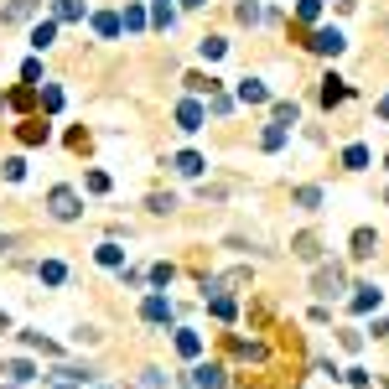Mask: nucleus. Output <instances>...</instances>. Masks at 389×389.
<instances>
[{
    "mask_svg": "<svg viewBox=\"0 0 389 389\" xmlns=\"http://www.w3.org/2000/svg\"><path fill=\"white\" fill-rule=\"evenodd\" d=\"M47 208H52V218L68 223V218H78V192H73V187H52V192H47Z\"/></svg>",
    "mask_w": 389,
    "mask_h": 389,
    "instance_id": "f257e3e1",
    "label": "nucleus"
},
{
    "mask_svg": "<svg viewBox=\"0 0 389 389\" xmlns=\"http://www.w3.org/2000/svg\"><path fill=\"white\" fill-rule=\"evenodd\" d=\"M312 291H317V296H322V301H332V296H343V270H338V265H322V270L312 275Z\"/></svg>",
    "mask_w": 389,
    "mask_h": 389,
    "instance_id": "f03ea898",
    "label": "nucleus"
},
{
    "mask_svg": "<svg viewBox=\"0 0 389 389\" xmlns=\"http://www.w3.org/2000/svg\"><path fill=\"white\" fill-rule=\"evenodd\" d=\"M37 11H42V0H6V11H0V21H6V26H21V21H32Z\"/></svg>",
    "mask_w": 389,
    "mask_h": 389,
    "instance_id": "7ed1b4c3",
    "label": "nucleus"
},
{
    "mask_svg": "<svg viewBox=\"0 0 389 389\" xmlns=\"http://www.w3.org/2000/svg\"><path fill=\"white\" fill-rule=\"evenodd\" d=\"M203 119H208V114H203V104H197V99H182V104H177V125H182V130H203Z\"/></svg>",
    "mask_w": 389,
    "mask_h": 389,
    "instance_id": "20e7f679",
    "label": "nucleus"
},
{
    "mask_svg": "<svg viewBox=\"0 0 389 389\" xmlns=\"http://www.w3.org/2000/svg\"><path fill=\"white\" fill-rule=\"evenodd\" d=\"M306 47H312V52H332V58H338V52H343V32H317V37H306Z\"/></svg>",
    "mask_w": 389,
    "mask_h": 389,
    "instance_id": "39448f33",
    "label": "nucleus"
},
{
    "mask_svg": "<svg viewBox=\"0 0 389 389\" xmlns=\"http://www.w3.org/2000/svg\"><path fill=\"white\" fill-rule=\"evenodd\" d=\"M291 254H296V260H317V254H322V239H317V234H296V239H291Z\"/></svg>",
    "mask_w": 389,
    "mask_h": 389,
    "instance_id": "423d86ee",
    "label": "nucleus"
},
{
    "mask_svg": "<svg viewBox=\"0 0 389 389\" xmlns=\"http://www.w3.org/2000/svg\"><path fill=\"white\" fill-rule=\"evenodd\" d=\"M374 249H379V234L374 229H353V260H369Z\"/></svg>",
    "mask_w": 389,
    "mask_h": 389,
    "instance_id": "0eeeda50",
    "label": "nucleus"
},
{
    "mask_svg": "<svg viewBox=\"0 0 389 389\" xmlns=\"http://www.w3.org/2000/svg\"><path fill=\"white\" fill-rule=\"evenodd\" d=\"M140 317H145V322H171V301H166V296H145Z\"/></svg>",
    "mask_w": 389,
    "mask_h": 389,
    "instance_id": "6e6552de",
    "label": "nucleus"
},
{
    "mask_svg": "<svg viewBox=\"0 0 389 389\" xmlns=\"http://www.w3.org/2000/svg\"><path fill=\"white\" fill-rule=\"evenodd\" d=\"M192 384H197V389H218V384H223V369H218V364H197V369H192Z\"/></svg>",
    "mask_w": 389,
    "mask_h": 389,
    "instance_id": "1a4fd4ad",
    "label": "nucleus"
},
{
    "mask_svg": "<svg viewBox=\"0 0 389 389\" xmlns=\"http://www.w3.org/2000/svg\"><path fill=\"white\" fill-rule=\"evenodd\" d=\"M343 99H348V84H343V78H322V104L332 110V104H343Z\"/></svg>",
    "mask_w": 389,
    "mask_h": 389,
    "instance_id": "9d476101",
    "label": "nucleus"
},
{
    "mask_svg": "<svg viewBox=\"0 0 389 389\" xmlns=\"http://www.w3.org/2000/svg\"><path fill=\"white\" fill-rule=\"evenodd\" d=\"M203 166H208V161L197 156V151H182V156H177V171H182V177H203Z\"/></svg>",
    "mask_w": 389,
    "mask_h": 389,
    "instance_id": "9b49d317",
    "label": "nucleus"
},
{
    "mask_svg": "<svg viewBox=\"0 0 389 389\" xmlns=\"http://www.w3.org/2000/svg\"><path fill=\"white\" fill-rule=\"evenodd\" d=\"M239 99H244V104H265L270 93H265V84H260V78H244V84H239Z\"/></svg>",
    "mask_w": 389,
    "mask_h": 389,
    "instance_id": "f8f14e48",
    "label": "nucleus"
},
{
    "mask_svg": "<svg viewBox=\"0 0 389 389\" xmlns=\"http://www.w3.org/2000/svg\"><path fill=\"white\" fill-rule=\"evenodd\" d=\"M229 353H239V358H254V364H260V358H265V343H244V338H229Z\"/></svg>",
    "mask_w": 389,
    "mask_h": 389,
    "instance_id": "ddd939ff",
    "label": "nucleus"
},
{
    "mask_svg": "<svg viewBox=\"0 0 389 389\" xmlns=\"http://www.w3.org/2000/svg\"><path fill=\"white\" fill-rule=\"evenodd\" d=\"M16 136H21L26 145H42V140H47V125H42V119H26V125L16 130Z\"/></svg>",
    "mask_w": 389,
    "mask_h": 389,
    "instance_id": "4468645a",
    "label": "nucleus"
},
{
    "mask_svg": "<svg viewBox=\"0 0 389 389\" xmlns=\"http://www.w3.org/2000/svg\"><path fill=\"white\" fill-rule=\"evenodd\" d=\"M343 166H348V171H364V166H369V145H348V151H343Z\"/></svg>",
    "mask_w": 389,
    "mask_h": 389,
    "instance_id": "2eb2a0df",
    "label": "nucleus"
},
{
    "mask_svg": "<svg viewBox=\"0 0 389 389\" xmlns=\"http://www.w3.org/2000/svg\"><path fill=\"white\" fill-rule=\"evenodd\" d=\"M37 99H42V88H37V84H26V88H16V93H11L6 104H16V110H32Z\"/></svg>",
    "mask_w": 389,
    "mask_h": 389,
    "instance_id": "dca6fc26",
    "label": "nucleus"
},
{
    "mask_svg": "<svg viewBox=\"0 0 389 389\" xmlns=\"http://www.w3.org/2000/svg\"><path fill=\"white\" fill-rule=\"evenodd\" d=\"M52 42H58V26H52V21H42V26L32 32V47H37V52H47Z\"/></svg>",
    "mask_w": 389,
    "mask_h": 389,
    "instance_id": "f3484780",
    "label": "nucleus"
},
{
    "mask_svg": "<svg viewBox=\"0 0 389 389\" xmlns=\"http://www.w3.org/2000/svg\"><path fill=\"white\" fill-rule=\"evenodd\" d=\"M379 306V286H358V296H353V312H374Z\"/></svg>",
    "mask_w": 389,
    "mask_h": 389,
    "instance_id": "a211bd4d",
    "label": "nucleus"
},
{
    "mask_svg": "<svg viewBox=\"0 0 389 389\" xmlns=\"http://www.w3.org/2000/svg\"><path fill=\"white\" fill-rule=\"evenodd\" d=\"M197 348H203L197 332H177V353H182V358H197Z\"/></svg>",
    "mask_w": 389,
    "mask_h": 389,
    "instance_id": "6ab92c4d",
    "label": "nucleus"
},
{
    "mask_svg": "<svg viewBox=\"0 0 389 389\" xmlns=\"http://www.w3.org/2000/svg\"><path fill=\"white\" fill-rule=\"evenodd\" d=\"M58 21H84V0H58Z\"/></svg>",
    "mask_w": 389,
    "mask_h": 389,
    "instance_id": "aec40b11",
    "label": "nucleus"
},
{
    "mask_svg": "<svg viewBox=\"0 0 389 389\" xmlns=\"http://www.w3.org/2000/svg\"><path fill=\"white\" fill-rule=\"evenodd\" d=\"M187 88H192V93H213V88H218V78H208V73H187Z\"/></svg>",
    "mask_w": 389,
    "mask_h": 389,
    "instance_id": "412c9836",
    "label": "nucleus"
},
{
    "mask_svg": "<svg viewBox=\"0 0 389 389\" xmlns=\"http://www.w3.org/2000/svg\"><path fill=\"white\" fill-rule=\"evenodd\" d=\"M260 145H265V151H280V145H286V125H270L260 136Z\"/></svg>",
    "mask_w": 389,
    "mask_h": 389,
    "instance_id": "4be33fe9",
    "label": "nucleus"
},
{
    "mask_svg": "<svg viewBox=\"0 0 389 389\" xmlns=\"http://www.w3.org/2000/svg\"><path fill=\"white\" fill-rule=\"evenodd\" d=\"M99 265H110V270L125 265V249H119V244H99Z\"/></svg>",
    "mask_w": 389,
    "mask_h": 389,
    "instance_id": "5701e85b",
    "label": "nucleus"
},
{
    "mask_svg": "<svg viewBox=\"0 0 389 389\" xmlns=\"http://www.w3.org/2000/svg\"><path fill=\"white\" fill-rule=\"evenodd\" d=\"M296 99H286V104H275V125H296Z\"/></svg>",
    "mask_w": 389,
    "mask_h": 389,
    "instance_id": "b1692460",
    "label": "nucleus"
},
{
    "mask_svg": "<svg viewBox=\"0 0 389 389\" xmlns=\"http://www.w3.org/2000/svg\"><path fill=\"white\" fill-rule=\"evenodd\" d=\"M119 26H130V32H140V26H145V11H140V6H125V16H119Z\"/></svg>",
    "mask_w": 389,
    "mask_h": 389,
    "instance_id": "393cba45",
    "label": "nucleus"
},
{
    "mask_svg": "<svg viewBox=\"0 0 389 389\" xmlns=\"http://www.w3.org/2000/svg\"><path fill=\"white\" fill-rule=\"evenodd\" d=\"M93 32L99 37H119V16H93Z\"/></svg>",
    "mask_w": 389,
    "mask_h": 389,
    "instance_id": "a878e982",
    "label": "nucleus"
},
{
    "mask_svg": "<svg viewBox=\"0 0 389 389\" xmlns=\"http://www.w3.org/2000/svg\"><path fill=\"white\" fill-rule=\"evenodd\" d=\"M6 374H11V379H16V384H26V379H32V364H26V358H16V364H6Z\"/></svg>",
    "mask_w": 389,
    "mask_h": 389,
    "instance_id": "bb28decb",
    "label": "nucleus"
},
{
    "mask_svg": "<svg viewBox=\"0 0 389 389\" xmlns=\"http://www.w3.org/2000/svg\"><path fill=\"white\" fill-rule=\"evenodd\" d=\"M223 52H229L223 37H203V58H223Z\"/></svg>",
    "mask_w": 389,
    "mask_h": 389,
    "instance_id": "cd10ccee",
    "label": "nucleus"
},
{
    "mask_svg": "<svg viewBox=\"0 0 389 389\" xmlns=\"http://www.w3.org/2000/svg\"><path fill=\"white\" fill-rule=\"evenodd\" d=\"M296 203L301 208H322V192H317V187H296Z\"/></svg>",
    "mask_w": 389,
    "mask_h": 389,
    "instance_id": "c85d7f7f",
    "label": "nucleus"
},
{
    "mask_svg": "<svg viewBox=\"0 0 389 389\" xmlns=\"http://www.w3.org/2000/svg\"><path fill=\"white\" fill-rule=\"evenodd\" d=\"M208 301H213V317H218V322L234 317V301H229V296H208Z\"/></svg>",
    "mask_w": 389,
    "mask_h": 389,
    "instance_id": "c756f323",
    "label": "nucleus"
},
{
    "mask_svg": "<svg viewBox=\"0 0 389 389\" xmlns=\"http://www.w3.org/2000/svg\"><path fill=\"white\" fill-rule=\"evenodd\" d=\"M171 208H177V197H171V192H151V213H171Z\"/></svg>",
    "mask_w": 389,
    "mask_h": 389,
    "instance_id": "7c9ffc66",
    "label": "nucleus"
},
{
    "mask_svg": "<svg viewBox=\"0 0 389 389\" xmlns=\"http://www.w3.org/2000/svg\"><path fill=\"white\" fill-rule=\"evenodd\" d=\"M239 21L254 26V21H260V6H254V0H239Z\"/></svg>",
    "mask_w": 389,
    "mask_h": 389,
    "instance_id": "2f4dec72",
    "label": "nucleus"
},
{
    "mask_svg": "<svg viewBox=\"0 0 389 389\" xmlns=\"http://www.w3.org/2000/svg\"><path fill=\"white\" fill-rule=\"evenodd\" d=\"M84 187H88V192H110V177H104V171H88Z\"/></svg>",
    "mask_w": 389,
    "mask_h": 389,
    "instance_id": "473e14b6",
    "label": "nucleus"
},
{
    "mask_svg": "<svg viewBox=\"0 0 389 389\" xmlns=\"http://www.w3.org/2000/svg\"><path fill=\"white\" fill-rule=\"evenodd\" d=\"M21 177H26V161L11 156V161H6V182H21Z\"/></svg>",
    "mask_w": 389,
    "mask_h": 389,
    "instance_id": "72a5a7b5",
    "label": "nucleus"
},
{
    "mask_svg": "<svg viewBox=\"0 0 389 389\" xmlns=\"http://www.w3.org/2000/svg\"><path fill=\"white\" fill-rule=\"evenodd\" d=\"M42 104H47V110H62V88L47 84V88H42Z\"/></svg>",
    "mask_w": 389,
    "mask_h": 389,
    "instance_id": "f704fd0d",
    "label": "nucleus"
},
{
    "mask_svg": "<svg viewBox=\"0 0 389 389\" xmlns=\"http://www.w3.org/2000/svg\"><path fill=\"white\" fill-rule=\"evenodd\" d=\"M62 275H68V270H62V265H58V260H47V265H42V280H47V286H58V280H62Z\"/></svg>",
    "mask_w": 389,
    "mask_h": 389,
    "instance_id": "c9c22d12",
    "label": "nucleus"
},
{
    "mask_svg": "<svg viewBox=\"0 0 389 389\" xmlns=\"http://www.w3.org/2000/svg\"><path fill=\"white\" fill-rule=\"evenodd\" d=\"M317 11H322V0H301V6H296V16H301V26H306V21H317Z\"/></svg>",
    "mask_w": 389,
    "mask_h": 389,
    "instance_id": "e433bc0d",
    "label": "nucleus"
},
{
    "mask_svg": "<svg viewBox=\"0 0 389 389\" xmlns=\"http://www.w3.org/2000/svg\"><path fill=\"white\" fill-rule=\"evenodd\" d=\"M156 26H171V0H156Z\"/></svg>",
    "mask_w": 389,
    "mask_h": 389,
    "instance_id": "4c0bfd02",
    "label": "nucleus"
},
{
    "mask_svg": "<svg viewBox=\"0 0 389 389\" xmlns=\"http://www.w3.org/2000/svg\"><path fill=\"white\" fill-rule=\"evenodd\" d=\"M374 332H379V338H389V322H374Z\"/></svg>",
    "mask_w": 389,
    "mask_h": 389,
    "instance_id": "58836bf2",
    "label": "nucleus"
},
{
    "mask_svg": "<svg viewBox=\"0 0 389 389\" xmlns=\"http://www.w3.org/2000/svg\"><path fill=\"white\" fill-rule=\"evenodd\" d=\"M52 389H78V379H62V384H52Z\"/></svg>",
    "mask_w": 389,
    "mask_h": 389,
    "instance_id": "ea45409f",
    "label": "nucleus"
},
{
    "mask_svg": "<svg viewBox=\"0 0 389 389\" xmlns=\"http://www.w3.org/2000/svg\"><path fill=\"white\" fill-rule=\"evenodd\" d=\"M379 114H384V119H389V99H384V104H379Z\"/></svg>",
    "mask_w": 389,
    "mask_h": 389,
    "instance_id": "a19ab883",
    "label": "nucleus"
},
{
    "mask_svg": "<svg viewBox=\"0 0 389 389\" xmlns=\"http://www.w3.org/2000/svg\"><path fill=\"white\" fill-rule=\"evenodd\" d=\"M182 6H208V0H182Z\"/></svg>",
    "mask_w": 389,
    "mask_h": 389,
    "instance_id": "79ce46f5",
    "label": "nucleus"
},
{
    "mask_svg": "<svg viewBox=\"0 0 389 389\" xmlns=\"http://www.w3.org/2000/svg\"><path fill=\"white\" fill-rule=\"evenodd\" d=\"M384 166H389V156H384Z\"/></svg>",
    "mask_w": 389,
    "mask_h": 389,
    "instance_id": "37998d69",
    "label": "nucleus"
},
{
    "mask_svg": "<svg viewBox=\"0 0 389 389\" xmlns=\"http://www.w3.org/2000/svg\"><path fill=\"white\" fill-rule=\"evenodd\" d=\"M384 203H389V192H384Z\"/></svg>",
    "mask_w": 389,
    "mask_h": 389,
    "instance_id": "c03bdc74",
    "label": "nucleus"
}]
</instances>
